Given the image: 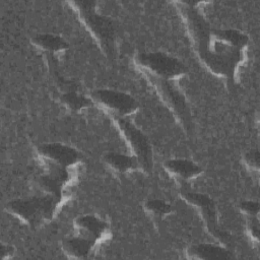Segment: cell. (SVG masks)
<instances>
[{
  "label": "cell",
  "instance_id": "obj_13",
  "mask_svg": "<svg viewBox=\"0 0 260 260\" xmlns=\"http://www.w3.org/2000/svg\"><path fill=\"white\" fill-rule=\"evenodd\" d=\"M186 257L188 259H220L226 260L234 258L233 253L224 246L214 244H196L190 246L186 250Z\"/></svg>",
  "mask_w": 260,
  "mask_h": 260
},
{
  "label": "cell",
  "instance_id": "obj_2",
  "mask_svg": "<svg viewBox=\"0 0 260 260\" xmlns=\"http://www.w3.org/2000/svg\"><path fill=\"white\" fill-rule=\"evenodd\" d=\"M59 202L52 197L36 194L29 198L14 199L7 202L5 209L31 228H38L51 220L58 208Z\"/></svg>",
  "mask_w": 260,
  "mask_h": 260
},
{
  "label": "cell",
  "instance_id": "obj_15",
  "mask_svg": "<svg viewBox=\"0 0 260 260\" xmlns=\"http://www.w3.org/2000/svg\"><path fill=\"white\" fill-rule=\"evenodd\" d=\"M32 44L47 55L58 57L68 48L67 43L60 37L53 35H40L31 40Z\"/></svg>",
  "mask_w": 260,
  "mask_h": 260
},
{
  "label": "cell",
  "instance_id": "obj_9",
  "mask_svg": "<svg viewBox=\"0 0 260 260\" xmlns=\"http://www.w3.org/2000/svg\"><path fill=\"white\" fill-rule=\"evenodd\" d=\"M73 233L91 241L96 246L105 243L111 237L107 222L93 214L77 217L73 222Z\"/></svg>",
  "mask_w": 260,
  "mask_h": 260
},
{
  "label": "cell",
  "instance_id": "obj_14",
  "mask_svg": "<svg viewBox=\"0 0 260 260\" xmlns=\"http://www.w3.org/2000/svg\"><path fill=\"white\" fill-rule=\"evenodd\" d=\"M104 164L108 169L117 174H126L129 172L141 170L138 160L131 154L107 153L104 156Z\"/></svg>",
  "mask_w": 260,
  "mask_h": 260
},
{
  "label": "cell",
  "instance_id": "obj_21",
  "mask_svg": "<svg viewBox=\"0 0 260 260\" xmlns=\"http://www.w3.org/2000/svg\"><path fill=\"white\" fill-rule=\"evenodd\" d=\"M14 255V250L11 246L9 245H1V259L5 260V259H9Z\"/></svg>",
  "mask_w": 260,
  "mask_h": 260
},
{
  "label": "cell",
  "instance_id": "obj_8",
  "mask_svg": "<svg viewBox=\"0 0 260 260\" xmlns=\"http://www.w3.org/2000/svg\"><path fill=\"white\" fill-rule=\"evenodd\" d=\"M181 197L198 210V213L204 220V223L209 234L222 245H225L224 243H226V241L229 242V240L226 236L223 235L217 229L216 212L212 200L206 195L199 193H191L188 191H182Z\"/></svg>",
  "mask_w": 260,
  "mask_h": 260
},
{
  "label": "cell",
  "instance_id": "obj_7",
  "mask_svg": "<svg viewBox=\"0 0 260 260\" xmlns=\"http://www.w3.org/2000/svg\"><path fill=\"white\" fill-rule=\"evenodd\" d=\"M38 156L43 168L55 167L71 169L79 161L78 152L61 143H46L38 147Z\"/></svg>",
  "mask_w": 260,
  "mask_h": 260
},
{
  "label": "cell",
  "instance_id": "obj_11",
  "mask_svg": "<svg viewBox=\"0 0 260 260\" xmlns=\"http://www.w3.org/2000/svg\"><path fill=\"white\" fill-rule=\"evenodd\" d=\"M162 167L170 177L182 185L188 184L202 173V169L198 165L188 159H170L165 161Z\"/></svg>",
  "mask_w": 260,
  "mask_h": 260
},
{
  "label": "cell",
  "instance_id": "obj_20",
  "mask_svg": "<svg viewBox=\"0 0 260 260\" xmlns=\"http://www.w3.org/2000/svg\"><path fill=\"white\" fill-rule=\"evenodd\" d=\"M245 165L249 170L258 172L259 169V151L258 150H251L250 152L246 153L244 157Z\"/></svg>",
  "mask_w": 260,
  "mask_h": 260
},
{
  "label": "cell",
  "instance_id": "obj_18",
  "mask_svg": "<svg viewBox=\"0 0 260 260\" xmlns=\"http://www.w3.org/2000/svg\"><path fill=\"white\" fill-rule=\"evenodd\" d=\"M247 221V233L252 241H255V243H258L259 238V219L258 216L254 217H248Z\"/></svg>",
  "mask_w": 260,
  "mask_h": 260
},
{
  "label": "cell",
  "instance_id": "obj_5",
  "mask_svg": "<svg viewBox=\"0 0 260 260\" xmlns=\"http://www.w3.org/2000/svg\"><path fill=\"white\" fill-rule=\"evenodd\" d=\"M132 156H134L143 171H148L151 165V150L146 137L125 118L113 119Z\"/></svg>",
  "mask_w": 260,
  "mask_h": 260
},
{
  "label": "cell",
  "instance_id": "obj_6",
  "mask_svg": "<svg viewBox=\"0 0 260 260\" xmlns=\"http://www.w3.org/2000/svg\"><path fill=\"white\" fill-rule=\"evenodd\" d=\"M76 9L80 18L88 31L99 42L103 49H110V44L113 40V27L107 19L98 15L94 10V3L91 2H75Z\"/></svg>",
  "mask_w": 260,
  "mask_h": 260
},
{
  "label": "cell",
  "instance_id": "obj_3",
  "mask_svg": "<svg viewBox=\"0 0 260 260\" xmlns=\"http://www.w3.org/2000/svg\"><path fill=\"white\" fill-rule=\"evenodd\" d=\"M136 64L146 76L167 81L177 80L187 73L178 59L164 53H142L136 57Z\"/></svg>",
  "mask_w": 260,
  "mask_h": 260
},
{
  "label": "cell",
  "instance_id": "obj_4",
  "mask_svg": "<svg viewBox=\"0 0 260 260\" xmlns=\"http://www.w3.org/2000/svg\"><path fill=\"white\" fill-rule=\"evenodd\" d=\"M90 100L113 119H127L138 110V104L131 95L112 89L94 90L90 93Z\"/></svg>",
  "mask_w": 260,
  "mask_h": 260
},
{
  "label": "cell",
  "instance_id": "obj_19",
  "mask_svg": "<svg viewBox=\"0 0 260 260\" xmlns=\"http://www.w3.org/2000/svg\"><path fill=\"white\" fill-rule=\"evenodd\" d=\"M240 209L248 217L258 216L259 204L256 201H245L241 203Z\"/></svg>",
  "mask_w": 260,
  "mask_h": 260
},
{
  "label": "cell",
  "instance_id": "obj_16",
  "mask_svg": "<svg viewBox=\"0 0 260 260\" xmlns=\"http://www.w3.org/2000/svg\"><path fill=\"white\" fill-rule=\"evenodd\" d=\"M144 210L149 217L157 221L164 219L167 215L171 214L173 211V207L164 200L152 199L144 203Z\"/></svg>",
  "mask_w": 260,
  "mask_h": 260
},
{
  "label": "cell",
  "instance_id": "obj_1",
  "mask_svg": "<svg viewBox=\"0 0 260 260\" xmlns=\"http://www.w3.org/2000/svg\"><path fill=\"white\" fill-rule=\"evenodd\" d=\"M245 35L236 30L207 31L196 42L199 56L214 74L232 77L242 61L243 49L247 46Z\"/></svg>",
  "mask_w": 260,
  "mask_h": 260
},
{
  "label": "cell",
  "instance_id": "obj_10",
  "mask_svg": "<svg viewBox=\"0 0 260 260\" xmlns=\"http://www.w3.org/2000/svg\"><path fill=\"white\" fill-rule=\"evenodd\" d=\"M147 77L155 87L157 93L161 96L162 101L170 107L174 115H176L182 123H186L188 121V112L183 96L172 86L170 81L150 76Z\"/></svg>",
  "mask_w": 260,
  "mask_h": 260
},
{
  "label": "cell",
  "instance_id": "obj_17",
  "mask_svg": "<svg viewBox=\"0 0 260 260\" xmlns=\"http://www.w3.org/2000/svg\"><path fill=\"white\" fill-rule=\"evenodd\" d=\"M60 101L62 105L71 112H80L88 108L92 103L90 99H87L83 95H80L76 92H66L61 95Z\"/></svg>",
  "mask_w": 260,
  "mask_h": 260
},
{
  "label": "cell",
  "instance_id": "obj_12",
  "mask_svg": "<svg viewBox=\"0 0 260 260\" xmlns=\"http://www.w3.org/2000/svg\"><path fill=\"white\" fill-rule=\"evenodd\" d=\"M61 246L64 254L68 258L73 259L88 258L98 247L91 241L74 233L72 235L65 237L62 241Z\"/></svg>",
  "mask_w": 260,
  "mask_h": 260
}]
</instances>
